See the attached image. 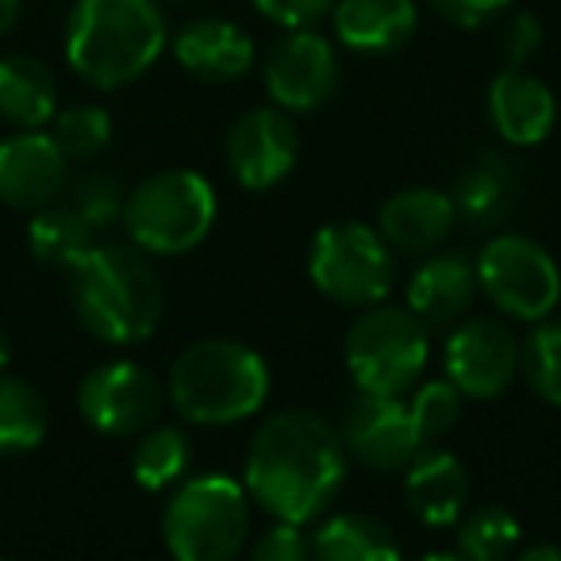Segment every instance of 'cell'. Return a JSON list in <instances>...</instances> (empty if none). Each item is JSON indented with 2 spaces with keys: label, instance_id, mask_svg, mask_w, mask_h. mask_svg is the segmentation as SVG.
I'll return each instance as SVG.
<instances>
[{
  "label": "cell",
  "instance_id": "3957f363",
  "mask_svg": "<svg viewBox=\"0 0 561 561\" xmlns=\"http://www.w3.org/2000/svg\"><path fill=\"white\" fill-rule=\"evenodd\" d=\"M165 50V20L154 0H78L66 20V62L85 85L124 89Z\"/></svg>",
  "mask_w": 561,
  "mask_h": 561
},
{
  "label": "cell",
  "instance_id": "7a4b0ae2",
  "mask_svg": "<svg viewBox=\"0 0 561 561\" xmlns=\"http://www.w3.org/2000/svg\"><path fill=\"white\" fill-rule=\"evenodd\" d=\"M70 300L81 328L112 346L142 343L162 323V285L139 247H89L70 265Z\"/></svg>",
  "mask_w": 561,
  "mask_h": 561
},
{
  "label": "cell",
  "instance_id": "5b68a950",
  "mask_svg": "<svg viewBox=\"0 0 561 561\" xmlns=\"http://www.w3.org/2000/svg\"><path fill=\"white\" fill-rule=\"evenodd\" d=\"M119 224L142 254H188L216 224V188L193 170H158L124 196Z\"/></svg>",
  "mask_w": 561,
  "mask_h": 561
},
{
  "label": "cell",
  "instance_id": "52a82bcc",
  "mask_svg": "<svg viewBox=\"0 0 561 561\" xmlns=\"http://www.w3.org/2000/svg\"><path fill=\"white\" fill-rule=\"evenodd\" d=\"M427 328L412 316V308L369 305L346 331L343 358L358 392L377 397H404L420 381L427 366Z\"/></svg>",
  "mask_w": 561,
  "mask_h": 561
},
{
  "label": "cell",
  "instance_id": "836d02e7",
  "mask_svg": "<svg viewBox=\"0 0 561 561\" xmlns=\"http://www.w3.org/2000/svg\"><path fill=\"white\" fill-rule=\"evenodd\" d=\"M542 47V24L530 12H515L507 16L504 32H500V50H504L507 66H527Z\"/></svg>",
  "mask_w": 561,
  "mask_h": 561
},
{
  "label": "cell",
  "instance_id": "cb8c5ba5",
  "mask_svg": "<svg viewBox=\"0 0 561 561\" xmlns=\"http://www.w3.org/2000/svg\"><path fill=\"white\" fill-rule=\"evenodd\" d=\"M312 553L323 561H397L400 542L381 519L362 512L331 515L312 535Z\"/></svg>",
  "mask_w": 561,
  "mask_h": 561
},
{
  "label": "cell",
  "instance_id": "4316f807",
  "mask_svg": "<svg viewBox=\"0 0 561 561\" xmlns=\"http://www.w3.org/2000/svg\"><path fill=\"white\" fill-rule=\"evenodd\" d=\"M193 466V443L181 427H147L135 446L131 473L139 481V489L162 492L170 484H178Z\"/></svg>",
  "mask_w": 561,
  "mask_h": 561
},
{
  "label": "cell",
  "instance_id": "8fae6325",
  "mask_svg": "<svg viewBox=\"0 0 561 561\" xmlns=\"http://www.w3.org/2000/svg\"><path fill=\"white\" fill-rule=\"evenodd\" d=\"M446 381L473 400H492L519 374V343L492 316H461L443 346Z\"/></svg>",
  "mask_w": 561,
  "mask_h": 561
},
{
  "label": "cell",
  "instance_id": "83f0119b",
  "mask_svg": "<svg viewBox=\"0 0 561 561\" xmlns=\"http://www.w3.org/2000/svg\"><path fill=\"white\" fill-rule=\"evenodd\" d=\"M458 558L466 561H500L519 550V519L496 504L473 507L458 519Z\"/></svg>",
  "mask_w": 561,
  "mask_h": 561
},
{
  "label": "cell",
  "instance_id": "d6986e66",
  "mask_svg": "<svg viewBox=\"0 0 561 561\" xmlns=\"http://www.w3.org/2000/svg\"><path fill=\"white\" fill-rule=\"evenodd\" d=\"M477 297V270L461 254H431L408 280V308L427 331L454 328Z\"/></svg>",
  "mask_w": 561,
  "mask_h": 561
},
{
  "label": "cell",
  "instance_id": "5bb4252c",
  "mask_svg": "<svg viewBox=\"0 0 561 561\" xmlns=\"http://www.w3.org/2000/svg\"><path fill=\"white\" fill-rule=\"evenodd\" d=\"M297 127H293L289 112L277 104L242 112L227 131V165H231L234 181L250 193H265L289 178L297 165Z\"/></svg>",
  "mask_w": 561,
  "mask_h": 561
},
{
  "label": "cell",
  "instance_id": "e0dca14e",
  "mask_svg": "<svg viewBox=\"0 0 561 561\" xmlns=\"http://www.w3.org/2000/svg\"><path fill=\"white\" fill-rule=\"evenodd\" d=\"M173 58L193 78L224 85V81H239L250 73V66H254V39L239 24H231V20L201 16L178 32Z\"/></svg>",
  "mask_w": 561,
  "mask_h": 561
},
{
  "label": "cell",
  "instance_id": "e575fe53",
  "mask_svg": "<svg viewBox=\"0 0 561 561\" xmlns=\"http://www.w3.org/2000/svg\"><path fill=\"white\" fill-rule=\"evenodd\" d=\"M250 4L280 27H312L316 20L335 9V0H250Z\"/></svg>",
  "mask_w": 561,
  "mask_h": 561
},
{
  "label": "cell",
  "instance_id": "f35d334b",
  "mask_svg": "<svg viewBox=\"0 0 561 561\" xmlns=\"http://www.w3.org/2000/svg\"><path fill=\"white\" fill-rule=\"evenodd\" d=\"M9 358H12V346H9V335L0 328V369H9Z\"/></svg>",
  "mask_w": 561,
  "mask_h": 561
},
{
  "label": "cell",
  "instance_id": "8992f818",
  "mask_svg": "<svg viewBox=\"0 0 561 561\" xmlns=\"http://www.w3.org/2000/svg\"><path fill=\"white\" fill-rule=\"evenodd\" d=\"M165 550L178 561H231L250 538V492L234 477H188L162 515Z\"/></svg>",
  "mask_w": 561,
  "mask_h": 561
},
{
  "label": "cell",
  "instance_id": "484cf974",
  "mask_svg": "<svg viewBox=\"0 0 561 561\" xmlns=\"http://www.w3.org/2000/svg\"><path fill=\"white\" fill-rule=\"evenodd\" d=\"M96 231L85 224L73 204H47V208L32 211V224H27V247L39 257L43 265H62L70 270L89 247H93Z\"/></svg>",
  "mask_w": 561,
  "mask_h": 561
},
{
  "label": "cell",
  "instance_id": "d590c367",
  "mask_svg": "<svg viewBox=\"0 0 561 561\" xmlns=\"http://www.w3.org/2000/svg\"><path fill=\"white\" fill-rule=\"evenodd\" d=\"M431 4L454 27H481L496 20L504 9H512V0H431Z\"/></svg>",
  "mask_w": 561,
  "mask_h": 561
},
{
  "label": "cell",
  "instance_id": "d6a6232c",
  "mask_svg": "<svg viewBox=\"0 0 561 561\" xmlns=\"http://www.w3.org/2000/svg\"><path fill=\"white\" fill-rule=\"evenodd\" d=\"M254 561H305L312 558V538L300 530V523L277 519L273 527H265L250 546Z\"/></svg>",
  "mask_w": 561,
  "mask_h": 561
},
{
  "label": "cell",
  "instance_id": "f1b7e54d",
  "mask_svg": "<svg viewBox=\"0 0 561 561\" xmlns=\"http://www.w3.org/2000/svg\"><path fill=\"white\" fill-rule=\"evenodd\" d=\"M519 369L538 400L561 408V320H538L519 346Z\"/></svg>",
  "mask_w": 561,
  "mask_h": 561
},
{
  "label": "cell",
  "instance_id": "ba28073f",
  "mask_svg": "<svg viewBox=\"0 0 561 561\" xmlns=\"http://www.w3.org/2000/svg\"><path fill=\"white\" fill-rule=\"evenodd\" d=\"M308 273L328 300L343 308H369L389 297L397 262L377 227L339 219L316 231L312 250H308Z\"/></svg>",
  "mask_w": 561,
  "mask_h": 561
},
{
  "label": "cell",
  "instance_id": "2e32d148",
  "mask_svg": "<svg viewBox=\"0 0 561 561\" xmlns=\"http://www.w3.org/2000/svg\"><path fill=\"white\" fill-rule=\"evenodd\" d=\"M489 119L496 135L512 147H535L558 124V101L550 85L523 66L500 70L489 85Z\"/></svg>",
  "mask_w": 561,
  "mask_h": 561
},
{
  "label": "cell",
  "instance_id": "1f68e13d",
  "mask_svg": "<svg viewBox=\"0 0 561 561\" xmlns=\"http://www.w3.org/2000/svg\"><path fill=\"white\" fill-rule=\"evenodd\" d=\"M124 188H119V181L112 178V173H89V178H81L78 185H73V208L85 216V224L93 227V231H108L112 224H119V216H124Z\"/></svg>",
  "mask_w": 561,
  "mask_h": 561
},
{
  "label": "cell",
  "instance_id": "ffe728a7",
  "mask_svg": "<svg viewBox=\"0 0 561 561\" xmlns=\"http://www.w3.org/2000/svg\"><path fill=\"white\" fill-rule=\"evenodd\" d=\"M454 224H458L454 196L438 193L431 185L400 188L377 211V231L385 234V242L392 250H408V254L435 250L454 231Z\"/></svg>",
  "mask_w": 561,
  "mask_h": 561
},
{
  "label": "cell",
  "instance_id": "9c48e42d",
  "mask_svg": "<svg viewBox=\"0 0 561 561\" xmlns=\"http://www.w3.org/2000/svg\"><path fill=\"white\" fill-rule=\"evenodd\" d=\"M477 289L512 320L538 323L561 305V270L542 242L527 234H496L477 257Z\"/></svg>",
  "mask_w": 561,
  "mask_h": 561
},
{
  "label": "cell",
  "instance_id": "30bf717a",
  "mask_svg": "<svg viewBox=\"0 0 561 561\" xmlns=\"http://www.w3.org/2000/svg\"><path fill=\"white\" fill-rule=\"evenodd\" d=\"M165 389L147 366L131 358L104 362L89 369L78 389V412L96 435L108 438H131L154 427L162 415Z\"/></svg>",
  "mask_w": 561,
  "mask_h": 561
},
{
  "label": "cell",
  "instance_id": "9a60e30c",
  "mask_svg": "<svg viewBox=\"0 0 561 561\" xmlns=\"http://www.w3.org/2000/svg\"><path fill=\"white\" fill-rule=\"evenodd\" d=\"M70 178V158L43 127H20L0 139V201L16 211H39L55 204Z\"/></svg>",
  "mask_w": 561,
  "mask_h": 561
},
{
  "label": "cell",
  "instance_id": "f546056e",
  "mask_svg": "<svg viewBox=\"0 0 561 561\" xmlns=\"http://www.w3.org/2000/svg\"><path fill=\"white\" fill-rule=\"evenodd\" d=\"M50 135L62 147L66 158H96L112 139V116L101 104H73V108L55 112Z\"/></svg>",
  "mask_w": 561,
  "mask_h": 561
},
{
  "label": "cell",
  "instance_id": "277c9868",
  "mask_svg": "<svg viewBox=\"0 0 561 561\" xmlns=\"http://www.w3.org/2000/svg\"><path fill=\"white\" fill-rule=\"evenodd\" d=\"M165 392L188 423H242L270 397V366L239 339H204L178 354Z\"/></svg>",
  "mask_w": 561,
  "mask_h": 561
},
{
  "label": "cell",
  "instance_id": "d4e9b609",
  "mask_svg": "<svg viewBox=\"0 0 561 561\" xmlns=\"http://www.w3.org/2000/svg\"><path fill=\"white\" fill-rule=\"evenodd\" d=\"M50 408L35 385L0 369V454H27L47 438Z\"/></svg>",
  "mask_w": 561,
  "mask_h": 561
},
{
  "label": "cell",
  "instance_id": "6da1fadb",
  "mask_svg": "<svg viewBox=\"0 0 561 561\" xmlns=\"http://www.w3.org/2000/svg\"><path fill=\"white\" fill-rule=\"evenodd\" d=\"M346 443L323 415L289 408L257 427L247 450L250 500L289 523H312L331 507L346 481Z\"/></svg>",
  "mask_w": 561,
  "mask_h": 561
},
{
  "label": "cell",
  "instance_id": "8d00e7d4",
  "mask_svg": "<svg viewBox=\"0 0 561 561\" xmlns=\"http://www.w3.org/2000/svg\"><path fill=\"white\" fill-rule=\"evenodd\" d=\"M519 561H561V546H527V550H519Z\"/></svg>",
  "mask_w": 561,
  "mask_h": 561
},
{
  "label": "cell",
  "instance_id": "7402d4cb",
  "mask_svg": "<svg viewBox=\"0 0 561 561\" xmlns=\"http://www.w3.org/2000/svg\"><path fill=\"white\" fill-rule=\"evenodd\" d=\"M58 112V81L47 62L27 55L0 58V119L12 127H47Z\"/></svg>",
  "mask_w": 561,
  "mask_h": 561
},
{
  "label": "cell",
  "instance_id": "7c38bea8",
  "mask_svg": "<svg viewBox=\"0 0 561 561\" xmlns=\"http://www.w3.org/2000/svg\"><path fill=\"white\" fill-rule=\"evenodd\" d=\"M339 435L346 443V454L358 458L366 469H377V473H397L427 446L412 415V404H408V392L404 397L358 392L354 404L346 408Z\"/></svg>",
  "mask_w": 561,
  "mask_h": 561
},
{
  "label": "cell",
  "instance_id": "74e56055",
  "mask_svg": "<svg viewBox=\"0 0 561 561\" xmlns=\"http://www.w3.org/2000/svg\"><path fill=\"white\" fill-rule=\"evenodd\" d=\"M20 20V0H0V35H9Z\"/></svg>",
  "mask_w": 561,
  "mask_h": 561
},
{
  "label": "cell",
  "instance_id": "ac0fdd59",
  "mask_svg": "<svg viewBox=\"0 0 561 561\" xmlns=\"http://www.w3.org/2000/svg\"><path fill=\"white\" fill-rule=\"evenodd\" d=\"M469 473L458 454L450 450H420L404 466V496L408 507L427 527H454L469 507Z\"/></svg>",
  "mask_w": 561,
  "mask_h": 561
},
{
  "label": "cell",
  "instance_id": "44dd1931",
  "mask_svg": "<svg viewBox=\"0 0 561 561\" xmlns=\"http://www.w3.org/2000/svg\"><path fill=\"white\" fill-rule=\"evenodd\" d=\"M335 35L358 55H392L415 35V0H335Z\"/></svg>",
  "mask_w": 561,
  "mask_h": 561
},
{
  "label": "cell",
  "instance_id": "4dcf8cb0",
  "mask_svg": "<svg viewBox=\"0 0 561 561\" xmlns=\"http://www.w3.org/2000/svg\"><path fill=\"white\" fill-rule=\"evenodd\" d=\"M412 415H415V423H420V431H423V438H438V435H446V431L458 423V415H461V392L454 389L446 377H435V381H423V385H415V392H412Z\"/></svg>",
  "mask_w": 561,
  "mask_h": 561
},
{
  "label": "cell",
  "instance_id": "603a6c76",
  "mask_svg": "<svg viewBox=\"0 0 561 561\" xmlns=\"http://www.w3.org/2000/svg\"><path fill=\"white\" fill-rule=\"evenodd\" d=\"M515 201V170L504 154L484 150L461 170L454 185V208L473 227H492L512 211Z\"/></svg>",
  "mask_w": 561,
  "mask_h": 561
},
{
  "label": "cell",
  "instance_id": "4fadbf2b",
  "mask_svg": "<svg viewBox=\"0 0 561 561\" xmlns=\"http://www.w3.org/2000/svg\"><path fill=\"white\" fill-rule=\"evenodd\" d=\"M339 89V55L312 27H289V35L265 58V93L285 112H316Z\"/></svg>",
  "mask_w": 561,
  "mask_h": 561
}]
</instances>
